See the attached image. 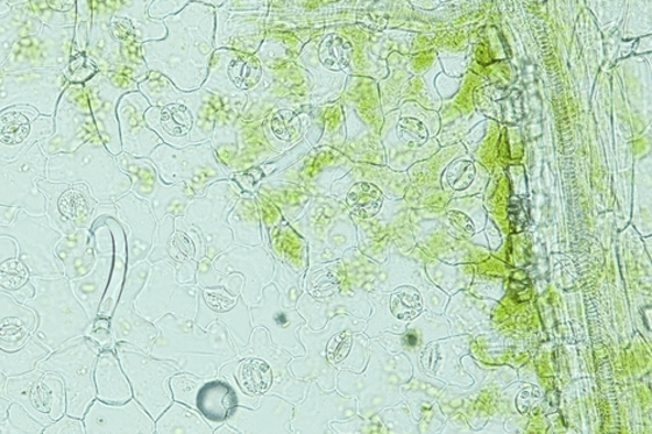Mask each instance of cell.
I'll use <instances>...</instances> for the list:
<instances>
[{"label": "cell", "mask_w": 652, "mask_h": 434, "mask_svg": "<svg viewBox=\"0 0 652 434\" xmlns=\"http://www.w3.org/2000/svg\"><path fill=\"white\" fill-rule=\"evenodd\" d=\"M35 294L25 303L37 316L33 338L56 350L68 340L87 336L91 319L66 276H31Z\"/></svg>", "instance_id": "cell-1"}, {"label": "cell", "mask_w": 652, "mask_h": 434, "mask_svg": "<svg viewBox=\"0 0 652 434\" xmlns=\"http://www.w3.org/2000/svg\"><path fill=\"white\" fill-rule=\"evenodd\" d=\"M47 180L84 183L97 202H115L131 187L130 177L117 166L115 156L101 142L91 139L73 153L48 156Z\"/></svg>", "instance_id": "cell-2"}, {"label": "cell", "mask_w": 652, "mask_h": 434, "mask_svg": "<svg viewBox=\"0 0 652 434\" xmlns=\"http://www.w3.org/2000/svg\"><path fill=\"white\" fill-rule=\"evenodd\" d=\"M101 348L88 336L70 339L37 362V369L65 381L66 414L83 419L96 400L95 367Z\"/></svg>", "instance_id": "cell-3"}, {"label": "cell", "mask_w": 652, "mask_h": 434, "mask_svg": "<svg viewBox=\"0 0 652 434\" xmlns=\"http://www.w3.org/2000/svg\"><path fill=\"white\" fill-rule=\"evenodd\" d=\"M47 160L40 142L15 160H0V205L15 206L35 217L45 216L46 197L37 182L47 180Z\"/></svg>", "instance_id": "cell-4"}, {"label": "cell", "mask_w": 652, "mask_h": 434, "mask_svg": "<svg viewBox=\"0 0 652 434\" xmlns=\"http://www.w3.org/2000/svg\"><path fill=\"white\" fill-rule=\"evenodd\" d=\"M0 235L15 239L18 259L30 270L32 276L63 275L61 262L55 254V247L63 235L50 226L46 216L35 217L20 209L11 225H0Z\"/></svg>", "instance_id": "cell-5"}, {"label": "cell", "mask_w": 652, "mask_h": 434, "mask_svg": "<svg viewBox=\"0 0 652 434\" xmlns=\"http://www.w3.org/2000/svg\"><path fill=\"white\" fill-rule=\"evenodd\" d=\"M116 352L130 381L134 400L152 419L157 420L172 403L167 379L176 369L148 357L144 351L131 345L117 344Z\"/></svg>", "instance_id": "cell-6"}, {"label": "cell", "mask_w": 652, "mask_h": 434, "mask_svg": "<svg viewBox=\"0 0 652 434\" xmlns=\"http://www.w3.org/2000/svg\"><path fill=\"white\" fill-rule=\"evenodd\" d=\"M4 397L17 402L44 426L66 415L65 381L59 375L35 368L7 379Z\"/></svg>", "instance_id": "cell-7"}, {"label": "cell", "mask_w": 652, "mask_h": 434, "mask_svg": "<svg viewBox=\"0 0 652 434\" xmlns=\"http://www.w3.org/2000/svg\"><path fill=\"white\" fill-rule=\"evenodd\" d=\"M37 187L46 197L50 226L62 235L90 229L98 205L87 184L41 180Z\"/></svg>", "instance_id": "cell-8"}, {"label": "cell", "mask_w": 652, "mask_h": 434, "mask_svg": "<svg viewBox=\"0 0 652 434\" xmlns=\"http://www.w3.org/2000/svg\"><path fill=\"white\" fill-rule=\"evenodd\" d=\"M149 267L140 262L127 272L124 286L110 318L111 333L117 344H127L146 352L152 340L157 336V329L146 322L134 308V299L143 289L148 279Z\"/></svg>", "instance_id": "cell-9"}, {"label": "cell", "mask_w": 652, "mask_h": 434, "mask_svg": "<svg viewBox=\"0 0 652 434\" xmlns=\"http://www.w3.org/2000/svg\"><path fill=\"white\" fill-rule=\"evenodd\" d=\"M85 433H153L155 424L151 415L132 398L122 404L96 400L83 416Z\"/></svg>", "instance_id": "cell-10"}, {"label": "cell", "mask_w": 652, "mask_h": 434, "mask_svg": "<svg viewBox=\"0 0 652 434\" xmlns=\"http://www.w3.org/2000/svg\"><path fill=\"white\" fill-rule=\"evenodd\" d=\"M37 329L35 312L20 304L10 294L0 293V348L18 351Z\"/></svg>", "instance_id": "cell-11"}, {"label": "cell", "mask_w": 652, "mask_h": 434, "mask_svg": "<svg viewBox=\"0 0 652 434\" xmlns=\"http://www.w3.org/2000/svg\"><path fill=\"white\" fill-rule=\"evenodd\" d=\"M53 128H44L32 133L30 113L13 110L0 116V160L12 161L23 154L28 148L52 134Z\"/></svg>", "instance_id": "cell-12"}, {"label": "cell", "mask_w": 652, "mask_h": 434, "mask_svg": "<svg viewBox=\"0 0 652 434\" xmlns=\"http://www.w3.org/2000/svg\"><path fill=\"white\" fill-rule=\"evenodd\" d=\"M56 259L61 262L63 276L68 281L83 279L96 264L95 235L90 229L63 235L55 247Z\"/></svg>", "instance_id": "cell-13"}, {"label": "cell", "mask_w": 652, "mask_h": 434, "mask_svg": "<svg viewBox=\"0 0 652 434\" xmlns=\"http://www.w3.org/2000/svg\"><path fill=\"white\" fill-rule=\"evenodd\" d=\"M96 398L110 404H122L133 398L129 379L115 350H101L95 367Z\"/></svg>", "instance_id": "cell-14"}, {"label": "cell", "mask_w": 652, "mask_h": 434, "mask_svg": "<svg viewBox=\"0 0 652 434\" xmlns=\"http://www.w3.org/2000/svg\"><path fill=\"white\" fill-rule=\"evenodd\" d=\"M196 408L211 423H224L238 408L236 391L222 381H211L198 389Z\"/></svg>", "instance_id": "cell-15"}, {"label": "cell", "mask_w": 652, "mask_h": 434, "mask_svg": "<svg viewBox=\"0 0 652 434\" xmlns=\"http://www.w3.org/2000/svg\"><path fill=\"white\" fill-rule=\"evenodd\" d=\"M50 352L52 351L47 347L33 337L18 351H6L0 348V372L7 377L31 372Z\"/></svg>", "instance_id": "cell-16"}, {"label": "cell", "mask_w": 652, "mask_h": 434, "mask_svg": "<svg viewBox=\"0 0 652 434\" xmlns=\"http://www.w3.org/2000/svg\"><path fill=\"white\" fill-rule=\"evenodd\" d=\"M30 270L18 258L0 264V289L20 304H25L35 294Z\"/></svg>", "instance_id": "cell-17"}, {"label": "cell", "mask_w": 652, "mask_h": 434, "mask_svg": "<svg viewBox=\"0 0 652 434\" xmlns=\"http://www.w3.org/2000/svg\"><path fill=\"white\" fill-rule=\"evenodd\" d=\"M238 382L240 389L246 394L261 397L273 387V368L265 359H248L242 362L238 371Z\"/></svg>", "instance_id": "cell-18"}, {"label": "cell", "mask_w": 652, "mask_h": 434, "mask_svg": "<svg viewBox=\"0 0 652 434\" xmlns=\"http://www.w3.org/2000/svg\"><path fill=\"white\" fill-rule=\"evenodd\" d=\"M155 430L159 433L210 432L209 426L203 422L200 416L196 415L194 411L183 408L181 404L173 405L165 415L160 416Z\"/></svg>", "instance_id": "cell-19"}, {"label": "cell", "mask_w": 652, "mask_h": 434, "mask_svg": "<svg viewBox=\"0 0 652 434\" xmlns=\"http://www.w3.org/2000/svg\"><path fill=\"white\" fill-rule=\"evenodd\" d=\"M351 210L361 218H372L378 215L382 205L381 191L370 183H358L347 197Z\"/></svg>", "instance_id": "cell-20"}, {"label": "cell", "mask_w": 652, "mask_h": 434, "mask_svg": "<svg viewBox=\"0 0 652 434\" xmlns=\"http://www.w3.org/2000/svg\"><path fill=\"white\" fill-rule=\"evenodd\" d=\"M44 428L17 402H12L7 417L0 422V434H42Z\"/></svg>", "instance_id": "cell-21"}, {"label": "cell", "mask_w": 652, "mask_h": 434, "mask_svg": "<svg viewBox=\"0 0 652 434\" xmlns=\"http://www.w3.org/2000/svg\"><path fill=\"white\" fill-rule=\"evenodd\" d=\"M475 169L469 161H457L446 171V180L453 189H466L474 181Z\"/></svg>", "instance_id": "cell-22"}, {"label": "cell", "mask_w": 652, "mask_h": 434, "mask_svg": "<svg viewBox=\"0 0 652 434\" xmlns=\"http://www.w3.org/2000/svg\"><path fill=\"white\" fill-rule=\"evenodd\" d=\"M392 310L394 316L399 318H414L421 312L420 296L408 293L396 294L393 297Z\"/></svg>", "instance_id": "cell-23"}, {"label": "cell", "mask_w": 652, "mask_h": 434, "mask_svg": "<svg viewBox=\"0 0 652 434\" xmlns=\"http://www.w3.org/2000/svg\"><path fill=\"white\" fill-rule=\"evenodd\" d=\"M42 434H85L83 419L63 415L53 424L45 426Z\"/></svg>", "instance_id": "cell-24"}, {"label": "cell", "mask_w": 652, "mask_h": 434, "mask_svg": "<svg viewBox=\"0 0 652 434\" xmlns=\"http://www.w3.org/2000/svg\"><path fill=\"white\" fill-rule=\"evenodd\" d=\"M252 311L261 313V324L259 325L268 326L269 329H271V332L278 330V333L280 334L281 332L287 330L290 327V319L287 318L290 312L281 311L279 303L278 312L274 313H268L264 310ZM278 333H275L274 336H278Z\"/></svg>", "instance_id": "cell-25"}, {"label": "cell", "mask_w": 652, "mask_h": 434, "mask_svg": "<svg viewBox=\"0 0 652 434\" xmlns=\"http://www.w3.org/2000/svg\"><path fill=\"white\" fill-rule=\"evenodd\" d=\"M509 220L510 227L515 232H520L524 229V226L529 223L526 210L523 209L521 198L512 197L509 206Z\"/></svg>", "instance_id": "cell-26"}, {"label": "cell", "mask_w": 652, "mask_h": 434, "mask_svg": "<svg viewBox=\"0 0 652 434\" xmlns=\"http://www.w3.org/2000/svg\"><path fill=\"white\" fill-rule=\"evenodd\" d=\"M18 258V245L15 239L0 235V264L3 261Z\"/></svg>", "instance_id": "cell-27"}, {"label": "cell", "mask_w": 652, "mask_h": 434, "mask_svg": "<svg viewBox=\"0 0 652 434\" xmlns=\"http://www.w3.org/2000/svg\"><path fill=\"white\" fill-rule=\"evenodd\" d=\"M19 210L15 206L0 205V225H11L15 220Z\"/></svg>", "instance_id": "cell-28"}, {"label": "cell", "mask_w": 652, "mask_h": 434, "mask_svg": "<svg viewBox=\"0 0 652 434\" xmlns=\"http://www.w3.org/2000/svg\"><path fill=\"white\" fill-rule=\"evenodd\" d=\"M12 401L9 398L0 394V422L7 417Z\"/></svg>", "instance_id": "cell-29"}, {"label": "cell", "mask_w": 652, "mask_h": 434, "mask_svg": "<svg viewBox=\"0 0 652 434\" xmlns=\"http://www.w3.org/2000/svg\"><path fill=\"white\" fill-rule=\"evenodd\" d=\"M7 379H9V377H7L2 372H0V394H2V395H4V387H6Z\"/></svg>", "instance_id": "cell-30"}, {"label": "cell", "mask_w": 652, "mask_h": 434, "mask_svg": "<svg viewBox=\"0 0 652 434\" xmlns=\"http://www.w3.org/2000/svg\"><path fill=\"white\" fill-rule=\"evenodd\" d=\"M406 341H408L409 346H415L417 338H416V336H414V334H408Z\"/></svg>", "instance_id": "cell-31"}, {"label": "cell", "mask_w": 652, "mask_h": 434, "mask_svg": "<svg viewBox=\"0 0 652 434\" xmlns=\"http://www.w3.org/2000/svg\"><path fill=\"white\" fill-rule=\"evenodd\" d=\"M0 293H2V289H0Z\"/></svg>", "instance_id": "cell-32"}]
</instances>
